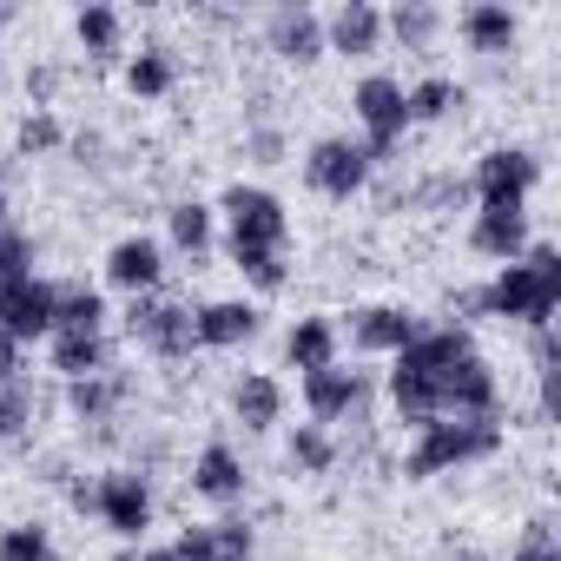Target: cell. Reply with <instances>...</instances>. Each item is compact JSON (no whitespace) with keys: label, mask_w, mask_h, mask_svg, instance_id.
Masks as SVG:
<instances>
[{"label":"cell","mask_w":561,"mask_h":561,"mask_svg":"<svg viewBox=\"0 0 561 561\" xmlns=\"http://www.w3.org/2000/svg\"><path fill=\"white\" fill-rule=\"evenodd\" d=\"M541 185V159L528 146H489L469 172V198L476 205H528Z\"/></svg>","instance_id":"cell-7"},{"label":"cell","mask_w":561,"mask_h":561,"mask_svg":"<svg viewBox=\"0 0 561 561\" xmlns=\"http://www.w3.org/2000/svg\"><path fill=\"white\" fill-rule=\"evenodd\" d=\"M264 47L285 67H311V60H324V21L311 8H277L264 21Z\"/></svg>","instance_id":"cell-16"},{"label":"cell","mask_w":561,"mask_h":561,"mask_svg":"<svg viewBox=\"0 0 561 561\" xmlns=\"http://www.w3.org/2000/svg\"><path fill=\"white\" fill-rule=\"evenodd\" d=\"M126 337H133L139 351L165 357V364H185V357L198 351V337H192V305H179V298H165V291L126 305Z\"/></svg>","instance_id":"cell-5"},{"label":"cell","mask_w":561,"mask_h":561,"mask_svg":"<svg viewBox=\"0 0 561 561\" xmlns=\"http://www.w3.org/2000/svg\"><path fill=\"white\" fill-rule=\"evenodd\" d=\"M41 152H67V126H60V113H27L21 126H14V159H41Z\"/></svg>","instance_id":"cell-33"},{"label":"cell","mask_w":561,"mask_h":561,"mask_svg":"<svg viewBox=\"0 0 561 561\" xmlns=\"http://www.w3.org/2000/svg\"><path fill=\"white\" fill-rule=\"evenodd\" d=\"M225 257H231V271L244 277L251 291H285V285H291L285 251H264V244H231V238H225Z\"/></svg>","instance_id":"cell-28"},{"label":"cell","mask_w":561,"mask_h":561,"mask_svg":"<svg viewBox=\"0 0 561 561\" xmlns=\"http://www.w3.org/2000/svg\"><path fill=\"white\" fill-rule=\"evenodd\" d=\"M370 159H364V146L351 139V133H324L311 152H305V179H311V192L318 198H331V205H351V198H364L370 192Z\"/></svg>","instance_id":"cell-6"},{"label":"cell","mask_w":561,"mask_h":561,"mask_svg":"<svg viewBox=\"0 0 561 561\" xmlns=\"http://www.w3.org/2000/svg\"><path fill=\"white\" fill-rule=\"evenodd\" d=\"M8 21H14V8H8V0H0V27H8Z\"/></svg>","instance_id":"cell-44"},{"label":"cell","mask_w":561,"mask_h":561,"mask_svg":"<svg viewBox=\"0 0 561 561\" xmlns=\"http://www.w3.org/2000/svg\"><path fill=\"white\" fill-rule=\"evenodd\" d=\"M106 285L113 291H126V298H152L159 285H165V244L159 238H146V231H126V238H113V251H106Z\"/></svg>","instance_id":"cell-11"},{"label":"cell","mask_w":561,"mask_h":561,"mask_svg":"<svg viewBox=\"0 0 561 561\" xmlns=\"http://www.w3.org/2000/svg\"><path fill=\"white\" fill-rule=\"evenodd\" d=\"M67 152H73V165H106V139L100 133H67Z\"/></svg>","instance_id":"cell-41"},{"label":"cell","mask_w":561,"mask_h":561,"mask_svg":"<svg viewBox=\"0 0 561 561\" xmlns=\"http://www.w3.org/2000/svg\"><path fill=\"white\" fill-rule=\"evenodd\" d=\"M285 152H291L285 126H271V119H251V126H244V159H251V165H285Z\"/></svg>","instance_id":"cell-36"},{"label":"cell","mask_w":561,"mask_h":561,"mask_svg":"<svg viewBox=\"0 0 561 561\" xmlns=\"http://www.w3.org/2000/svg\"><path fill=\"white\" fill-rule=\"evenodd\" d=\"M285 364L291 370H331L337 364V324L331 318H298L291 331H285Z\"/></svg>","instance_id":"cell-24"},{"label":"cell","mask_w":561,"mask_h":561,"mask_svg":"<svg viewBox=\"0 0 561 561\" xmlns=\"http://www.w3.org/2000/svg\"><path fill=\"white\" fill-rule=\"evenodd\" d=\"M285 456H291L298 476H331V469H337V436H331L324 423H298L291 443H285Z\"/></svg>","instance_id":"cell-32"},{"label":"cell","mask_w":561,"mask_h":561,"mask_svg":"<svg viewBox=\"0 0 561 561\" xmlns=\"http://www.w3.org/2000/svg\"><path fill=\"white\" fill-rule=\"evenodd\" d=\"M502 449V423H476V416H436L416 430L410 456H403V476L410 482H436V476H456V469H476Z\"/></svg>","instance_id":"cell-2"},{"label":"cell","mask_w":561,"mask_h":561,"mask_svg":"<svg viewBox=\"0 0 561 561\" xmlns=\"http://www.w3.org/2000/svg\"><path fill=\"white\" fill-rule=\"evenodd\" d=\"M47 357H54L60 383H80V377H100V370H113L106 331H54V337H47Z\"/></svg>","instance_id":"cell-21"},{"label":"cell","mask_w":561,"mask_h":561,"mask_svg":"<svg viewBox=\"0 0 561 561\" xmlns=\"http://www.w3.org/2000/svg\"><path fill=\"white\" fill-rule=\"evenodd\" d=\"M305 410H311V423H357L364 410H370V370H344V364H331V370H311L305 377Z\"/></svg>","instance_id":"cell-10"},{"label":"cell","mask_w":561,"mask_h":561,"mask_svg":"<svg viewBox=\"0 0 561 561\" xmlns=\"http://www.w3.org/2000/svg\"><path fill=\"white\" fill-rule=\"evenodd\" d=\"M0 561H54V535L41 522H8L0 528Z\"/></svg>","instance_id":"cell-35"},{"label":"cell","mask_w":561,"mask_h":561,"mask_svg":"<svg viewBox=\"0 0 561 561\" xmlns=\"http://www.w3.org/2000/svg\"><path fill=\"white\" fill-rule=\"evenodd\" d=\"M462 311L548 331L554 311H561V251L554 244H528L515 264H495V277L482 291H462Z\"/></svg>","instance_id":"cell-1"},{"label":"cell","mask_w":561,"mask_h":561,"mask_svg":"<svg viewBox=\"0 0 561 561\" xmlns=\"http://www.w3.org/2000/svg\"><path fill=\"white\" fill-rule=\"evenodd\" d=\"M192 495H205V502H218V508H231V502H244V489H251V469H244V456L225 443V436H211L198 456H192Z\"/></svg>","instance_id":"cell-14"},{"label":"cell","mask_w":561,"mask_h":561,"mask_svg":"<svg viewBox=\"0 0 561 561\" xmlns=\"http://www.w3.org/2000/svg\"><path fill=\"white\" fill-rule=\"evenodd\" d=\"M27 377V351L8 337V331H0V390H8V383H21Z\"/></svg>","instance_id":"cell-40"},{"label":"cell","mask_w":561,"mask_h":561,"mask_svg":"<svg viewBox=\"0 0 561 561\" xmlns=\"http://www.w3.org/2000/svg\"><path fill=\"white\" fill-rule=\"evenodd\" d=\"M456 34H462V47L469 54H515V41H522V14L508 8V0H469V8L456 14Z\"/></svg>","instance_id":"cell-15"},{"label":"cell","mask_w":561,"mask_h":561,"mask_svg":"<svg viewBox=\"0 0 561 561\" xmlns=\"http://www.w3.org/2000/svg\"><path fill=\"white\" fill-rule=\"evenodd\" d=\"M54 93H60V67H27V100L41 106V113H54Z\"/></svg>","instance_id":"cell-39"},{"label":"cell","mask_w":561,"mask_h":561,"mask_svg":"<svg viewBox=\"0 0 561 561\" xmlns=\"http://www.w3.org/2000/svg\"><path fill=\"white\" fill-rule=\"evenodd\" d=\"M8 211H14V205H8V192H0V231H8V225H14V218H8Z\"/></svg>","instance_id":"cell-43"},{"label":"cell","mask_w":561,"mask_h":561,"mask_svg":"<svg viewBox=\"0 0 561 561\" xmlns=\"http://www.w3.org/2000/svg\"><path fill=\"white\" fill-rule=\"evenodd\" d=\"M257 331H264V311H257L251 298H211V305L192 311L198 351H238V344H251Z\"/></svg>","instance_id":"cell-13"},{"label":"cell","mask_w":561,"mask_h":561,"mask_svg":"<svg viewBox=\"0 0 561 561\" xmlns=\"http://www.w3.org/2000/svg\"><path fill=\"white\" fill-rule=\"evenodd\" d=\"M0 80H8V60H0Z\"/></svg>","instance_id":"cell-45"},{"label":"cell","mask_w":561,"mask_h":561,"mask_svg":"<svg viewBox=\"0 0 561 561\" xmlns=\"http://www.w3.org/2000/svg\"><path fill=\"white\" fill-rule=\"evenodd\" d=\"M251 522H238V515H225V522H192L179 541H172V554L179 561H251Z\"/></svg>","instance_id":"cell-17"},{"label":"cell","mask_w":561,"mask_h":561,"mask_svg":"<svg viewBox=\"0 0 561 561\" xmlns=\"http://www.w3.org/2000/svg\"><path fill=\"white\" fill-rule=\"evenodd\" d=\"M469 93L449 80V73H423L416 87H403V106H410V126H443Z\"/></svg>","instance_id":"cell-26"},{"label":"cell","mask_w":561,"mask_h":561,"mask_svg":"<svg viewBox=\"0 0 561 561\" xmlns=\"http://www.w3.org/2000/svg\"><path fill=\"white\" fill-rule=\"evenodd\" d=\"M27 271H34V238L21 225H8L0 231V291H8L14 277H27Z\"/></svg>","instance_id":"cell-37"},{"label":"cell","mask_w":561,"mask_h":561,"mask_svg":"<svg viewBox=\"0 0 561 561\" xmlns=\"http://www.w3.org/2000/svg\"><path fill=\"white\" fill-rule=\"evenodd\" d=\"M211 211H225L231 244H264V251H285V244H291V211H285V198L264 192V185H244V179H238V185L218 192Z\"/></svg>","instance_id":"cell-4"},{"label":"cell","mask_w":561,"mask_h":561,"mask_svg":"<svg viewBox=\"0 0 561 561\" xmlns=\"http://www.w3.org/2000/svg\"><path fill=\"white\" fill-rule=\"evenodd\" d=\"M73 41L87 47V60H113L119 54V41H126V21H119V8H80L73 14Z\"/></svg>","instance_id":"cell-30"},{"label":"cell","mask_w":561,"mask_h":561,"mask_svg":"<svg viewBox=\"0 0 561 561\" xmlns=\"http://www.w3.org/2000/svg\"><path fill=\"white\" fill-rule=\"evenodd\" d=\"M351 113H357V126H364V159L370 165H397V152H403V133H410V106H403V80L397 73H364L357 87H351Z\"/></svg>","instance_id":"cell-3"},{"label":"cell","mask_w":561,"mask_h":561,"mask_svg":"<svg viewBox=\"0 0 561 561\" xmlns=\"http://www.w3.org/2000/svg\"><path fill=\"white\" fill-rule=\"evenodd\" d=\"M133 561H179L172 548H133Z\"/></svg>","instance_id":"cell-42"},{"label":"cell","mask_w":561,"mask_h":561,"mask_svg":"<svg viewBox=\"0 0 561 561\" xmlns=\"http://www.w3.org/2000/svg\"><path fill=\"white\" fill-rule=\"evenodd\" d=\"M377 47H383V14L370 8V0H344V8L324 21V54L364 60V54H377Z\"/></svg>","instance_id":"cell-19"},{"label":"cell","mask_w":561,"mask_h":561,"mask_svg":"<svg viewBox=\"0 0 561 561\" xmlns=\"http://www.w3.org/2000/svg\"><path fill=\"white\" fill-rule=\"evenodd\" d=\"M172 87H179L172 47H139V54L126 60V93H133V100H165Z\"/></svg>","instance_id":"cell-29"},{"label":"cell","mask_w":561,"mask_h":561,"mask_svg":"<svg viewBox=\"0 0 561 561\" xmlns=\"http://www.w3.org/2000/svg\"><path fill=\"white\" fill-rule=\"evenodd\" d=\"M231 416L244 430H277V423H285V383L264 377V370H244L231 383Z\"/></svg>","instance_id":"cell-22"},{"label":"cell","mask_w":561,"mask_h":561,"mask_svg":"<svg viewBox=\"0 0 561 561\" xmlns=\"http://www.w3.org/2000/svg\"><path fill=\"white\" fill-rule=\"evenodd\" d=\"M165 238H172L185 257H205L211 238H218V211H211L205 198H179V205H165Z\"/></svg>","instance_id":"cell-25"},{"label":"cell","mask_w":561,"mask_h":561,"mask_svg":"<svg viewBox=\"0 0 561 561\" xmlns=\"http://www.w3.org/2000/svg\"><path fill=\"white\" fill-rule=\"evenodd\" d=\"M0 331H8L21 351L27 344H47L54 337V277H41V271L14 277V285L0 291Z\"/></svg>","instance_id":"cell-9"},{"label":"cell","mask_w":561,"mask_h":561,"mask_svg":"<svg viewBox=\"0 0 561 561\" xmlns=\"http://www.w3.org/2000/svg\"><path fill=\"white\" fill-rule=\"evenodd\" d=\"M34 416H41V403H34L27 377L0 390V449H27L34 443Z\"/></svg>","instance_id":"cell-31"},{"label":"cell","mask_w":561,"mask_h":561,"mask_svg":"<svg viewBox=\"0 0 561 561\" xmlns=\"http://www.w3.org/2000/svg\"><path fill=\"white\" fill-rule=\"evenodd\" d=\"M403 205H423V211H456V205H469V179H456V172H430L423 185H403Z\"/></svg>","instance_id":"cell-34"},{"label":"cell","mask_w":561,"mask_h":561,"mask_svg":"<svg viewBox=\"0 0 561 561\" xmlns=\"http://www.w3.org/2000/svg\"><path fill=\"white\" fill-rule=\"evenodd\" d=\"M93 515L119 541H139L152 528V476L146 469H106V476H93Z\"/></svg>","instance_id":"cell-8"},{"label":"cell","mask_w":561,"mask_h":561,"mask_svg":"<svg viewBox=\"0 0 561 561\" xmlns=\"http://www.w3.org/2000/svg\"><path fill=\"white\" fill-rule=\"evenodd\" d=\"M383 34H390L403 54H430V47H436V34H443V14L430 8V0H403V8H390V14H383Z\"/></svg>","instance_id":"cell-27"},{"label":"cell","mask_w":561,"mask_h":561,"mask_svg":"<svg viewBox=\"0 0 561 561\" xmlns=\"http://www.w3.org/2000/svg\"><path fill=\"white\" fill-rule=\"evenodd\" d=\"M508 561H561V541H554V528H548V515H535V522L522 528V541L508 548Z\"/></svg>","instance_id":"cell-38"},{"label":"cell","mask_w":561,"mask_h":561,"mask_svg":"<svg viewBox=\"0 0 561 561\" xmlns=\"http://www.w3.org/2000/svg\"><path fill=\"white\" fill-rule=\"evenodd\" d=\"M126 390H133V377H119V370L80 377V383H67V410H73V423H80V430H106V423L119 416Z\"/></svg>","instance_id":"cell-20"},{"label":"cell","mask_w":561,"mask_h":561,"mask_svg":"<svg viewBox=\"0 0 561 561\" xmlns=\"http://www.w3.org/2000/svg\"><path fill=\"white\" fill-rule=\"evenodd\" d=\"M528 205H476L469 218V251L476 257H495V264H515L528 251Z\"/></svg>","instance_id":"cell-12"},{"label":"cell","mask_w":561,"mask_h":561,"mask_svg":"<svg viewBox=\"0 0 561 561\" xmlns=\"http://www.w3.org/2000/svg\"><path fill=\"white\" fill-rule=\"evenodd\" d=\"M416 331H423V324H416V311H403V305H364V311L351 318V344H357L364 357H397Z\"/></svg>","instance_id":"cell-18"},{"label":"cell","mask_w":561,"mask_h":561,"mask_svg":"<svg viewBox=\"0 0 561 561\" xmlns=\"http://www.w3.org/2000/svg\"><path fill=\"white\" fill-rule=\"evenodd\" d=\"M54 331H106V291L87 277H54Z\"/></svg>","instance_id":"cell-23"}]
</instances>
